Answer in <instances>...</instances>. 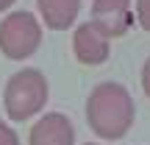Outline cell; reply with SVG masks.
Returning <instances> with one entry per match:
<instances>
[{
  "mask_svg": "<svg viewBox=\"0 0 150 145\" xmlns=\"http://www.w3.org/2000/svg\"><path fill=\"white\" fill-rule=\"evenodd\" d=\"M134 11H136V22H139V28H145V31L150 34V0H136Z\"/></svg>",
  "mask_w": 150,
  "mask_h": 145,
  "instance_id": "8",
  "label": "cell"
},
{
  "mask_svg": "<svg viewBox=\"0 0 150 145\" xmlns=\"http://www.w3.org/2000/svg\"><path fill=\"white\" fill-rule=\"evenodd\" d=\"M92 20L111 39H120L131 31L136 20L134 0H92Z\"/></svg>",
  "mask_w": 150,
  "mask_h": 145,
  "instance_id": "5",
  "label": "cell"
},
{
  "mask_svg": "<svg viewBox=\"0 0 150 145\" xmlns=\"http://www.w3.org/2000/svg\"><path fill=\"white\" fill-rule=\"evenodd\" d=\"M72 53L81 64L86 67H97L106 64L111 56V36L97 25L95 20H86L75 28L72 34Z\"/></svg>",
  "mask_w": 150,
  "mask_h": 145,
  "instance_id": "4",
  "label": "cell"
},
{
  "mask_svg": "<svg viewBox=\"0 0 150 145\" xmlns=\"http://www.w3.org/2000/svg\"><path fill=\"white\" fill-rule=\"evenodd\" d=\"M36 11L45 28L67 31L75 25V20L81 14V0H36Z\"/></svg>",
  "mask_w": 150,
  "mask_h": 145,
  "instance_id": "7",
  "label": "cell"
},
{
  "mask_svg": "<svg viewBox=\"0 0 150 145\" xmlns=\"http://www.w3.org/2000/svg\"><path fill=\"white\" fill-rule=\"evenodd\" d=\"M11 6H17V0H0V11H8Z\"/></svg>",
  "mask_w": 150,
  "mask_h": 145,
  "instance_id": "11",
  "label": "cell"
},
{
  "mask_svg": "<svg viewBox=\"0 0 150 145\" xmlns=\"http://www.w3.org/2000/svg\"><path fill=\"white\" fill-rule=\"evenodd\" d=\"M47 98H50V84L45 73L36 67H22L20 73H11V78L3 86L6 117L14 123L39 117L47 106Z\"/></svg>",
  "mask_w": 150,
  "mask_h": 145,
  "instance_id": "2",
  "label": "cell"
},
{
  "mask_svg": "<svg viewBox=\"0 0 150 145\" xmlns=\"http://www.w3.org/2000/svg\"><path fill=\"white\" fill-rule=\"evenodd\" d=\"M0 145H20V134L6 120H0Z\"/></svg>",
  "mask_w": 150,
  "mask_h": 145,
  "instance_id": "9",
  "label": "cell"
},
{
  "mask_svg": "<svg viewBox=\"0 0 150 145\" xmlns=\"http://www.w3.org/2000/svg\"><path fill=\"white\" fill-rule=\"evenodd\" d=\"M39 48H42V20L33 11H8L0 20V53L6 59H31Z\"/></svg>",
  "mask_w": 150,
  "mask_h": 145,
  "instance_id": "3",
  "label": "cell"
},
{
  "mask_svg": "<svg viewBox=\"0 0 150 145\" xmlns=\"http://www.w3.org/2000/svg\"><path fill=\"white\" fill-rule=\"evenodd\" d=\"M142 92L150 98V56H147L145 64H142Z\"/></svg>",
  "mask_w": 150,
  "mask_h": 145,
  "instance_id": "10",
  "label": "cell"
},
{
  "mask_svg": "<svg viewBox=\"0 0 150 145\" xmlns=\"http://www.w3.org/2000/svg\"><path fill=\"white\" fill-rule=\"evenodd\" d=\"M83 145H103V142H83Z\"/></svg>",
  "mask_w": 150,
  "mask_h": 145,
  "instance_id": "12",
  "label": "cell"
},
{
  "mask_svg": "<svg viewBox=\"0 0 150 145\" xmlns=\"http://www.w3.org/2000/svg\"><path fill=\"white\" fill-rule=\"evenodd\" d=\"M86 126L97 140H122L136 120V106L131 92L117 81H103L86 98Z\"/></svg>",
  "mask_w": 150,
  "mask_h": 145,
  "instance_id": "1",
  "label": "cell"
},
{
  "mask_svg": "<svg viewBox=\"0 0 150 145\" xmlns=\"http://www.w3.org/2000/svg\"><path fill=\"white\" fill-rule=\"evenodd\" d=\"M28 145H75V126L64 112H45L31 126Z\"/></svg>",
  "mask_w": 150,
  "mask_h": 145,
  "instance_id": "6",
  "label": "cell"
}]
</instances>
